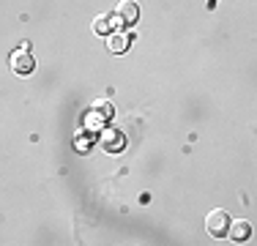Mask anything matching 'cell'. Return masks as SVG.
I'll use <instances>...</instances> for the list:
<instances>
[{"instance_id": "3", "label": "cell", "mask_w": 257, "mask_h": 246, "mask_svg": "<svg viewBox=\"0 0 257 246\" xmlns=\"http://www.w3.org/2000/svg\"><path fill=\"white\" fill-rule=\"evenodd\" d=\"M33 69H36V60H33V55L28 52V47H22V49H17V52H11V71H14V74L25 77V74H30Z\"/></svg>"}, {"instance_id": "5", "label": "cell", "mask_w": 257, "mask_h": 246, "mask_svg": "<svg viewBox=\"0 0 257 246\" xmlns=\"http://www.w3.org/2000/svg\"><path fill=\"white\" fill-rule=\"evenodd\" d=\"M123 145H126L123 132L104 126V132H101V148H104V151H107V153H118V151H123Z\"/></svg>"}, {"instance_id": "9", "label": "cell", "mask_w": 257, "mask_h": 246, "mask_svg": "<svg viewBox=\"0 0 257 246\" xmlns=\"http://www.w3.org/2000/svg\"><path fill=\"white\" fill-rule=\"evenodd\" d=\"M77 148H79V151H85V148H90V137H85V134H79V137H77Z\"/></svg>"}, {"instance_id": "8", "label": "cell", "mask_w": 257, "mask_h": 246, "mask_svg": "<svg viewBox=\"0 0 257 246\" xmlns=\"http://www.w3.org/2000/svg\"><path fill=\"white\" fill-rule=\"evenodd\" d=\"M93 33H99V36L112 33V22H109V17H96L93 20Z\"/></svg>"}, {"instance_id": "2", "label": "cell", "mask_w": 257, "mask_h": 246, "mask_svg": "<svg viewBox=\"0 0 257 246\" xmlns=\"http://www.w3.org/2000/svg\"><path fill=\"white\" fill-rule=\"evenodd\" d=\"M205 227H208V232H211L213 238H222V235H227V227H230V216H227V211H211L208 213V219H205Z\"/></svg>"}, {"instance_id": "4", "label": "cell", "mask_w": 257, "mask_h": 246, "mask_svg": "<svg viewBox=\"0 0 257 246\" xmlns=\"http://www.w3.org/2000/svg\"><path fill=\"white\" fill-rule=\"evenodd\" d=\"M140 20V9L134 0H120L118 3V11H115V25H120V28H128V25H134Z\"/></svg>"}, {"instance_id": "7", "label": "cell", "mask_w": 257, "mask_h": 246, "mask_svg": "<svg viewBox=\"0 0 257 246\" xmlns=\"http://www.w3.org/2000/svg\"><path fill=\"white\" fill-rule=\"evenodd\" d=\"M227 232H230V238H232V241H238V243H241V241H246V238L252 235V227H249V221H241V219H238L232 227H227Z\"/></svg>"}, {"instance_id": "1", "label": "cell", "mask_w": 257, "mask_h": 246, "mask_svg": "<svg viewBox=\"0 0 257 246\" xmlns=\"http://www.w3.org/2000/svg\"><path fill=\"white\" fill-rule=\"evenodd\" d=\"M112 115H115V107L109 101H93L88 109V115H85V126L88 129H104L112 120Z\"/></svg>"}, {"instance_id": "6", "label": "cell", "mask_w": 257, "mask_h": 246, "mask_svg": "<svg viewBox=\"0 0 257 246\" xmlns=\"http://www.w3.org/2000/svg\"><path fill=\"white\" fill-rule=\"evenodd\" d=\"M107 39H109L107 49H109V52H112V55H123L126 49H128V44H132V41H128V36H126V33H109Z\"/></svg>"}]
</instances>
